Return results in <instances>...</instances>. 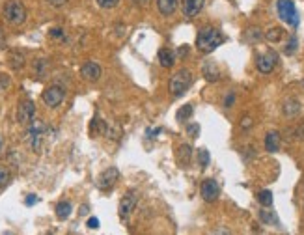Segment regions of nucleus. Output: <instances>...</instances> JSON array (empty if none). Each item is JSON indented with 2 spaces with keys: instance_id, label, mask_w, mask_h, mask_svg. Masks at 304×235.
<instances>
[{
  "instance_id": "nucleus-1",
  "label": "nucleus",
  "mask_w": 304,
  "mask_h": 235,
  "mask_svg": "<svg viewBox=\"0 0 304 235\" xmlns=\"http://www.w3.org/2000/svg\"><path fill=\"white\" fill-rule=\"evenodd\" d=\"M222 43H224V36H222L217 28H213V26L202 28L198 37H196V47H198V50L204 52V54H209L213 50H217Z\"/></svg>"
},
{
  "instance_id": "nucleus-2",
  "label": "nucleus",
  "mask_w": 304,
  "mask_h": 235,
  "mask_svg": "<svg viewBox=\"0 0 304 235\" xmlns=\"http://www.w3.org/2000/svg\"><path fill=\"white\" fill-rule=\"evenodd\" d=\"M192 82H194V75H192L189 69H179V71L174 73L172 78H170L168 90L174 97H181L192 86Z\"/></svg>"
},
{
  "instance_id": "nucleus-3",
  "label": "nucleus",
  "mask_w": 304,
  "mask_h": 235,
  "mask_svg": "<svg viewBox=\"0 0 304 235\" xmlns=\"http://www.w3.org/2000/svg\"><path fill=\"white\" fill-rule=\"evenodd\" d=\"M4 19L13 26H21L26 21V7L21 0H7L4 4Z\"/></svg>"
},
{
  "instance_id": "nucleus-4",
  "label": "nucleus",
  "mask_w": 304,
  "mask_h": 235,
  "mask_svg": "<svg viewBox=\"0 0 304 235\" xmlns=\"http://www.w3.org/2000/svg\"><path fill=\"white\" fill-rule=\"evenodd\" d=\"M276 11H278V17L282 19L284 22L291 24L293 28L299 26V11L295 7V2L293 0H276Z\"/></svg>"
},
{
  "instance_id": "nucleus-5",
  "label": "nucleus",
  "mask_w": 304,
  "mask_h": 235,
  "mask_svg": "<svg viewBox=\"0 0 304 235\" xmlns=\"http://www.w3.org/2000/svg\"><path fill=\"white\" fill-rule=\"evenodd\" d=\"M34 114H35V105L30 99L21 101L19 107H17V121L21 125H30L34 121Z\"/></svg>"
},
{
  "instance_id": "nucleus-6",
  "label": "nucleus",
  "mask_w": 304,
  "mask_h": 235,
  "mask_svg": "<svg viewBox=\"0 0 304 235\" xmlns=\"http://www.w3.org/2000/svg\"><path fill=\"white\" fill-rule=\"evenodd\" d=\"M118 178H120L118 168H114V166L106 168V170L101 172L99 178H97V189H101V191H108V189H112V187L116 185Z\"/></svg>"
},
{
  "instance_id": "nucleus-7",
  "label": "nucleus",
  "mask_w": 304,
  "mask_h": 235,
  "mask_svg": "<svg viewBox=\"0 0 304 235\" xmlns=\"http://www.w3.org/2000/svg\"><path fill=\"white\" fill-rule=\"evenodd\" d=\"M200 194H202V198H204L205 202H209V204L217 202L220 196L219 183H217L215 179H204V183L200 187Z\"/></svg>"
},
{
  "instance_id": "nucleus-8",
  "label": "nucleus",
  "mask_w": 304,
  "mask_h": 235,
  "mask_svg": "<svg viewBox=\"0 0 304 235\" xmlns=\"http://www.w3.org/2000/svg\"><path fill=\"white\" fill-rule=\"evenodd\" d=\"M43 135H45V125L41 121H32L28 127V140L34 151H39V148H41Z\"/></svg>"
},
{
  "instance_id": "nucleus-9",
  "label": "nucleus",
  "mask_w": 304,
  "mask_h": 235,
  "mask_svg": "<svg viewBox=\"0 0 304 235\" xmlns=\"http://www.w3.org/2000/svg\"><path fill=\"white\" fill-rule=\"evenodd\" d=\"M64 90L60 88V86H49L45 92H43V101H45V105L47 107H50V108H54V107H58L62 101H64Z\"/></svg>"
},
{
  "instance_id": "nucleus-10",
  "label": "nucleus",
  "mask_w": 304,
  "mask_h": 235,
  "mask_svg": "<svg viewBox=\"0 0 304 235\" xmlns=\"http://www.w3.org/2000/svg\"><path fill=\"white\" fill-rule=\"evenodd\" d=\"M275 65H276V54L273 50L265 52V54H260L258 60H256V67H258V71L263 73V75H267V73L273 71Z\"/></svg>"
},
{
  "instance_id": "nucleus-11",
  "label": "nucleus",
  "mask_w": 304,
  "mask_h": 235,
  "mask_svg": "<svg viewBox=\"0 0 304 235\" xmlns=\"http://www.w3.org/2000/svg\"><path fill=\"white\" fill-rule=\"evenodd\" d=\"M80 75H82V78H86V80L95 82V80H99L101 78L103 69H101V65L95 64V62H86V64L80 67Z\"/></svg>"
},
{
  "instance_id": "nucleus-12",
  "label": "nucleus",
  "mask_w": 304,
  "mask_h": 235,
  "mask_svg": "<svg viewBox=\"0 0 304 235\" xmlns=\"http://www.w3.org/2000/svg\"><path fill=\"white\" fill-rule=\"evenodd\" d=\"M136 207V194L135 193H127L120 202V207H118V213H120L121 219H127L129 215L133 213V209Z\"/></svg>"
},
{
  "instance_id": "nucleus-13",
  "label": "nucleus",
  "mask_w": 304,
  "mask_h": 235,
  "mask_svg": "<svg viewBox=\"0 0 304 235\" xmlns=\"http://www.w3.org/2000/svg\"><path fill=\"white\" fill-rule=\"evenodd\" d=\"M204 7V0H183V15L185 17H196Z\"/></svg>"
},
{
  "instance_id": "nucleus-14",
  "label": "nucleus",
  "mask_w": 304,
  "mask_h": 235,
  "mask_svg": "<svg viewBox=\"0 0 304 235\" xmlns=\"http://www.w3.org/2000/svg\"><path fill=\"white\" fill-rule=\"evenodd\" d=\"M202 73H204L205 80H209V82H217L220 78V71H219V65L215 64V62H205V65L202 67Z\"/></svg>"
},
{
  "instance_id": "nucleus-15",
  "label": "nucleus",
  "mask_w": 304,
  "mask_h": 235,
  "mask_svg": "<svg viewBox=\"0 0 304 235\" xmlns=\"http://www.w3.org/2000/svg\"><path fill=\"white\" fill-rule=\"evenodd\" d=\"M265 150L269 151V153H276V151L280 150V135L276 131L267 133V136H265Z\"/></svg>"
},
{
  "instance_id": "nucleus-16",
  "label": "nucleus",
  "mask_w": 304,
  "mask_h": 235,
  "mask_svg": "<svg viewBox=\"0 0 304 235\" xmlns=\"http://www.w3.org/2000/svg\"><path fill=\"white\" fill-rule=\"evenodd\" d=\"M179 6V0H157V7L163 15H172Z\"/></svg>"
},
{
  "instance_id": "nucleus-17",
  "label": "nucleus",
  "mask_w": 304,
  "mask_h": 235,
  "mask_svg": "<svg viewBox=\"0 0 304 235\" xmlns=\"http://www.w3.org/2000/svg\"><path fill=\"white\" fill-rule=\"evenodd\" d=\"M159 62H161V65L163 67H172L174 65V62H176V52L170 49H161L159 50Z\"/></svg>"
},
{
  "instance_id": "nucleus-18",
  "label": "nucleus",
  "mask_w": 304,
  "mask_h": 235,
  "mask_svg": "<svg viewBox=\"0 0 304 235\" xmlns=\"http://www.w3.org/2000/svg\"><path fill=\"white\" fill-rule=\"evenodd\" d=\"M299 112H301V103L297 99H288L284 103V114L288 116V118H293Z\"/></svg>"
},
{
  "instance_id": "nucleus-19",
  "label": "nucleus",
  "mask_w": 304,
  "mask_h": 235,
  "mask_svg": "<svg viewBox=\"0 0 304 235\" xmlns=\"http://www.w3.org/2000/svg\"><path fill=\"white\" fill-rule=\"evenodd\" d=\"M260 219L263 221V224H273V226H278V224H280L278 215H276L275 211H271V209H262V211H260Z\"/></svg>"
},
{
  "instance_id": "nucleus-20",
  "label": "nucleus",
  "mask_w": 304,
  "mask_h": 235,
  "mask_svg": "<svg viewBox=\"0 0 304 235\" xmlns=\"http://www.w3.org/2000/svg\"><path fill=\"white\" fill-rule=\"evenodd\" d=\"M71 209H73V207H71V204L64 200V202H60V204H58L54 211H56V217L60 219V221H65V219H69Z\"/></svg>"
},
{
  "instance_id": "nucleus-21",
  "label": "nucleus",
  "mask_w": 304,
  "mask_h": 235,
  "mask_svg": "<svg viewBox=\"0 0 304 235\" xmlns=\"http://www.w3.org/2000/svg\"><path fill=\"white\" fill-rule=\"evenodd\" d=\"M191 153H192V148L191 146H187V144H183V146H179V150H177V161L183 164H187L189 161H191Z\"/></svg>"
},
{
  "instance_id": "nucleus-22",
  "label": "nucleus",
  "mask_w": 304,
  "mask_h": 235,
  "mask_svg": "<svg viewBox=\"0 0 304 235\" xmlns=\"http://www.w3.org/2000/svg\"><path fill=\"white\" fill-rule=\"evenodd\" d=\"M192 112H194V107H192L191 103H189V105H183V107H181V108H179V110L176 112V120L183 123V121H187L189 118H191Z\"/></svg>"
},
{
  "instance_id": "nucleus-23",
  "label": "nucleus",
  "mask_w": 304,
  "mask_h": 235,
  "mask_svg": "<svg viewBox=\"0 0 304 235\" xmlns=\"http://www.w3.org/2000/svg\"><path fill=\"white\" fill-rule=\"evenodd\" d=\"M90 131H92V135H105L106 133V125H105V121L101 120V118H93L92 121V127H90Z\"/></svg>"
},
{
  "instance_id": "nucleus-24",
  "label": "nucleus",
  "mask_w": 304,
  "mask_h": 235,
  "mask_svg": "<svg viewBox=\"0 0 304 235\" xmlns=\"http://www.w3.org/2000/svg\"><path fill=\"white\" fill-rule=\"evenodd\" d=\"M9 65H11L13 69H21L22 65H24V56H22L21 52H17V50L11 52V54H9Z\"/></svg>"
},
{
  "instance_id": "nucleus-25",
  "label": "nucleus",
  "mask_w": 304,
  "mask_h": 235,
  "mask_svg": "<svg viewBox=\"0 0 304 235\" xmlns=\"http://www.w3.org/2000/svg\"><path fill=\"white\" fill-rule=\"evenodd\" d=\"M284 36V30L282 28H278V26H275V28H271L267 30V34H265V37L269 39L271 43H276V41H280Z\"/></svg>"
},
{
  "instance_id": "nucleus-26",
  "label": "nucleus",
  "mask_w": 304,
  "mask_h": 235,
  "mask_svg": "<svg viewBox=\"0 0 304 235\" xmlns=\"http://www.w3.org/2000/svg\"><path fill=\"white\" fill-rule=\"evenodd\" d=\"M258 200L263 207H271L273 206V193L271 191H260L258 193Z\"/></svg>"
},
{
  "instance_id": "nucleus-27",
  "label": "nucleus",
  "mask_w": 304,
  "mask_h": 235,
  "mask_svg": "<svg viewBox=\"0 0 304 235\" xmlns=\"http://www.w3.org/2000/svg\"><path fill=\"white\" fill-rule=\"evenodd\" d=\"M198 161L202 168H205V166L209 164V161H211V155H209V151L205 150V148H200L198 150Z\"/></svg>"
},
{
  "instance_id": "nucleus-28",
  "label": "nucleus",
  "mask_w": 304,
  "mask_h": 235,
  "mask_svg": "<svg viewBox=\"0 0 304 235\" xmlns=\"http://www.w3.org/2000/svg\"><path fill=\"white\" fill-rule=\"evenodd\" d=\"M9 179H11V174H9V170H7V168H4V166H0V189H4V187L9 183Z\"/></svg>"
},
{
  "instance_id": "nucleus-29",
  "label": "nucleus",
  "mask_w": 304,
  "mask_h": 235,
  "mask_svg": "<svg viewBox=\"0 0 304 235\" xmlns=\"http://www.w3.org/2000/svg\"><path fill=\"white\" fill-rule=\"evenodd\" d=\"M97 4H99L101 7H105V9H112V7H116L120 4V0H97Z\"/></svg>"
},
{
  "instance_id": "nucleus-30",
  "label": "nucleus",
  "mask_w": 304,
  "mask_h": 235,
  "mask_svg": "<svg viewBox=\"0 0 304 235\" xmlns=\"http://www.w3.org/2000/svg\"><path fill=\"white\" fill-rule=\"evenodd\" d=\"M187 133H189L192 138H198V136H200V125H198V123H189V125H187Z\"/></svg>"
},
{
  "instance_id": "nucleus-31",
  "label": "nucleus",
  "mask_w": 304,
  "mask_h": 235,
  "mask_svg": "<svg viewBox=\"0 0 304 235\" xmlns=\"http://www.w3.org/2000/svg\"><path fill=\"white\" fill-rule=\"evenodd\" d=\"M9 84H11V80H9V77H7L6 73H0V92H4V90H7V88H9Z\"/></svg>"
},
{
  "instance_id": "nucleus-32",
  "label": "nucleus",
  "mask_w": 304,
  "mask_h": 235,
  "mask_svg": "<svg viewBox=\"0 0 304 235\" xmlns=\"http://www.w3.org/2000/svg\"><path fill=\"white\" fill-rule=\"evenodd\" d=\"M297 37L293 36L290 39V43H288V47H286V52H288V54H291V52H295V50H297Z\"/></svg>"
},
{
  "instance_id": "nucleus-33",
  "label": "nucleus",
  "mask_w": 304,
  "mask_h": 235,
  "mask_svg": "<svg viewBox=\"0 0 304 235\" xmlns=\"http://www.w3.org/2000/svg\"><path fill=\"white\" fill-rule=\"evenodd\" d=\"M209 235H232V232L228 228H224V226H219V228H215Z\"/></svg>"
},
{
  "instance_id": "nucleus-34",
  "label": "nucleus",
  "mask_w": 304,
  "mask_h": 235,
  "mask_svg": "<svg viewBox=\"0 0 304 235\" xmlns=\"http://www.w3.org/2000/svg\"><path fill=\"white\" fill-rule=\"evenodd\" d=\"M49 6H52V7H62L64 4H67L69 0H45Z\"/></svg>"
},
{
  "instance_id": "nucleus-35",
  "label": "nucleus",
  "mask_w": 304,
  "mask_h": 235,
  "mask_svg": "<svg viewBox=\"0 0 304 235\" xmlns=\"http://www.w3.org/2000/svg\"><path fill=\"white\" fill-rule=\"evenodd\" d=\"M49 34H50V37H56V39H58V37L64 36V30L60 28V26H56V28H50Z\"/></svg>"
},
{
  "instance_id": "nucleus-36",
  "label": "nucleus",
  "mask_w": 304,
  "mask_h": 235,
  "mask_svg": "<svg viewBox=\"0 0 304 235\" xmlns=\"http://www.w3.org/2000/svg\"><path fill=\"white\" fill-rule=\"evenodd\" d=\"M99 226H101V224H99V219H95V217H92V219L88 221V228H90V230H97Z\"/></svg>"
},
{
  "instance_id": "nucleus-37",
  "label": "nucleus",
  "mask_w": 304,
  "mask_h": 235,
  "mask_svg": "<svg viewBox=\"0 0 304 235\" xmlns=\"http://www.w3.org/2000/svg\"><path fill=\"white\" fill-rule=\"evenodd\" d=\"M35 202H37V196H35V194H28L26 200H24V204H26V206H34Z\"/></svg>"
},
{
  "instance_id": "nucleus-38",
  "label": "nucleus",
  "mask_w": 304,
  "mask_h": 235,
  "mask_svg": "<svg viewBox=\"0 0 304 235\" xmlns=\"http://www.w3.org/2000/svg\"><path fill=\"white\" fill-rule=\"evenodd\" d=\"M250 125H252V118L245 116V118H243V121H241V127H243V129H248Z\"/></svg>"
},
{
  "instance_id": "nucleus-39",
  "label": "nucleus",
  "mask_w": 304,
  "mask_h": 235,
  "mask_svg": "<svg viewBox=\"0 0 304 235\" xmlns=\"http://www.w3.org/2000/svg\"><path fill=\"white\" fill-rule=\"evenodd\" d=\"M161 133H163L161 129H148V136H149V138H157V136L161 135Z\"/></svg>"
},
{
  "instance_id": "nucleus-40",
  "label": "nucleus",
  "mask_w": 304,
  "mask_h": 235,
  "mask_svg": "<svg viewBox=\"0 0 304 235\" xmlns=\"http://www.w3.org/2000/svg\"><path fill=\"white\" fill-rule=\"evenodd\" d=\"M234 101H235V95H234V93H230V95L226 97V101H224V107L230 108L232 105H234Z\"/></svg>"
},
{
  "instance_id": "nucleus-41",
  "label": "nucleus",
  "mask_w": 304,
  "mask_h": 235,
  "mask_svg": "<svg viewBox=\"0 0 304 235\" xmlns=\"http://www.w3.org/2000/svg\"><path fill=\"white\" fill-rule=\"evenodd\" d=\"M136 6H140V7H146L149 4V0H133Z\"/></svg>"
},
{
  "instance_id": "nucleus-42",
  "label": "nucleus",
  "mask_w": 304,
  "mask_h": 235,
  "mask_svg": "<svg viewBox=\"0 0 304 235\" xmlns=\"http://www.w3.org/2000/svg\"><path fill=\"white\" fill-rule=\"evenodd\" d=\"M6 45V37H4V32H2V28H0V49Z\"/></svg>"
},
{
  "instance_id": "nucleus-43",
  "label": "nucleus",
  "mask_w": 304,
  "mask_h": 235,
  "mask_svg": "<svg viewBox=\"0 0 304 235\" xmlns=\"http://www.w3.org/2000/svg\"><path fill=\"white\" fill-rule=\"evenodd\" d=\"M187 52H189V49H187V47H181V49H179V56H185Z\"/></svg>"
},
{
  "instance_id": "nucleus-44",
  "label": "nucleus",
  "mask_w": 304,
  "mask_h": 235,
  "mask_svg": "<svg viewBox=\"0 0 304 235\" xmlns=\"http://www.w3.org/2000/svg\"><path fill=\"white\" fill-rule=\"evenodd\" d=\"M88 211H90V209H88V206H82V207H80V215H86Z\"/></svg>"
},
{
  "instance_id": "nucleus-45",
  "label": "nucleus",
  "mask_w": 304,
  "mask_h": 235,
  "mask_svg": "<svg viewBox=\"0 0 304 235\" xmlns=\"http://www.w3.org/2000/svg\"><path fill=\"white\" fill-rule=\"evenodd\" d=\"M4 150V140H2V136H0V151Z\"/></svg>"
}]
</instances>
